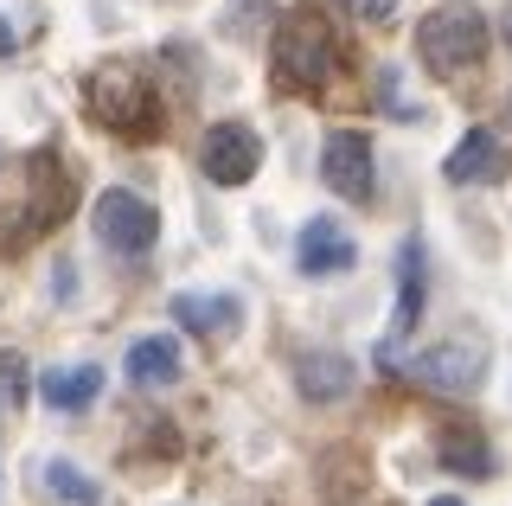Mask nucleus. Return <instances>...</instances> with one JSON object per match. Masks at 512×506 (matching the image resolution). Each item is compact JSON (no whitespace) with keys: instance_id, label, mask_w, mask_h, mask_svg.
<instances>
[{"instance_id":"11","label":"nucleus","mask_w":512,"mask_h":506,"mask_svg":"<svg viewBox=\"0 0 512 506\" xmlns=\"http://www.w3.org/2000/svg\"><path fill=\"white\" fill-rule=\"evenodd\" d=\"M352 385H359V366H352L346 353H301L295 391H301L308 404H340Z\"/></svg>"},{"instance_id":"8","label":"nucleus","mask_w":512,"mask_h":506,"mask_svg":"<svg viewBox=\"0 0 512 506\" xmlns=\"http://www.w3.org/2000/svg\"><path fill=\"white\" fill-rule=\"evenodd\" d=\"M480 359H487V353H480L474 340H468V346H461V340H442V346H429V353L410 359V378H416V385H429V391H448V398H455V391H474V385H480Z\"/></svg>"},{"instance_id":"2","label":"nucleus","mask_w":512,"mask_h":506,"mask_svg":"<svg viewBox=\"0 0 512 506\" xmlns=\"http://www.w3.org/2000/svg\"><path fill=\"white\" fill-rule=\"evenodd\" d=\"M276 77L288 90H320L333 77V39H327V20L320 13H282L276 20Z\"/></svg>"},{"instance_id":"1","label":"nucleus","mask_w":512,"mask_h":506,"mask_svg":"<svg viewBox=\"0 0 512 506\" xmlns=\"http://www.w3.org/2000/svg\"><path fill=\"white\" fill-rule=\"evenodd\" d=\"M416 58H423L436 77H461L474 71L480 58H487V20H480V7H436L423 13V26H416Z\"/></svg>"},{"instance_id":"12","label":"nucleus","mask_w":512,"mask_h":506,"mask_svg":"<svg viewBox=\"0 0 512 506\" xmlns=\"http://www.w3.org/2000/svg\"><path fill=\"white\" fill-rule=\"evenodd\" d=\"M39 398L64 410V417H77V410H90L103 398V366H90V359H71V366H52L39 378Z\"/></svg>"},{"instance_id":"13","label":"nucleus","mask_w":512,"mask_h":506,"mask_svg":"<svg viewBox=\"0 0 512 506\" xmlns=\"http://www.w3.org/2000/svg\"><path fill=\"white\" fill-rule=\"evenodd\" d=\"M442 173H448V186L493 180V173H500V135H493V129H468V135L455 141V154L442 161Z\"/></svg>"},{"instance_id":"18","label":"nucleus","mask_w":512,"mask_h":506,"mask_svg":"<svg viewBox=\"0 0 512 506\" xmlns=\"http://www.w3.org/2000/svg\"><path fill=\"white\" fill-rule=\"evenodd\" d=\"M346 7L359 13L365 26H391V20H397V0H346Z\"/></svg>"},{"instance_id":"20","label":"nucleus","mask_w":512,"mask_h":506,"mask_svg":"<svg viewBox=\"0 0 512 506\" xmlns=\"http://www.w3.org/2000/svg\"><path fill=\"white\" fill-rule=\"evenodd\" d=\"M429 506H468V500H461V494H436V500H429Z\"/></svg>"},{"instance_id":"9","label":"nucleus","mask_w":512,"mask_h":506,"mask_svg":"<svg viewBox=\"0 0 512 506\" xmlns=\"http://www.w3.org/2000/svg\"><path fill=\"white\" fill-rule=\"evenodd\" d=\"M90 103H96V122H109V129H148V84H141L128 65H109L90 77Z\"/></svg>"},{"instance_id":"21","label":"nucleus","mask_w":512,"mask_h":506,"mask_svg":"<svg viewBox=\"0 0 512 506\" xmlns=\"http://www.w3.org/2000/svg\"><path fill=\"white\" fill-rule=\"evenodd\" d=\"M506 45H512V7H506Z\"/></svg>"},{"instance_id":"3","label":"nucleus","mask_w":512,"mask_h":506,"mask_svg":"<svg viewBox=\"0 0 512 506\" xmlns=\"http://www.w3.org/2000/svg\"><path fill=\"white\" fill-rule=\"evenodd\" d=\"M90 231H96V244H103L109 257L135 263V257H148V250H154L160 212L141 193H128V186H103V199L90 205Z\"/></svg>"},{"instance_id":"14","label":"nucleus","mask_w":512,"mask_h":506,"mask_svg":"<svg viewBox=\"0 0 512 506\" xmlns=\"http://www.w3.org/2000/svg\"><path fill=\"white\" fill-rule=\"evenodd\" d=\"M39 487L58 506H96V500H103V487H96L77 462H64V455H45V462H39Z\"/></svg>"},{"instance_id":"23","label":"nucleus","mask_w":512,"mask_h":506,"mask_svg":"<svg viewBox=\"0 0 512 506\" xmlns=\"http://www.w3.org/2000/svg\"><path fill=\"white\" fill-rule=\"evenodd\" d=\"M0 494H7V474H0Z\"/></svg>"},{"instance_id":"16","label":"nucleus","mask_w":512,"mask_h":506,"mask_svg":"<svg viewBox=\"0 0 512 506\" xmlns=\"http://www.w3.org/2000/svg\"><path fill=\"white\" fill-rule=\"evenodd\" d=\"M442 462L455 468V474H474V481H487V474H493V449H487L474 430H448V436H442Z\"/></svg>"},{"instance_id":"10","label":"nucleus","mask_w":512,"mask_h":506,"mask_svg":"<svg viewBox=\"0 0 512 506\" xmlns=\"http://www.w3.org/2000/svg\"><path fill=\"white\" fill-rule=\"evenodd\" d=\"M173 321H180L186 334H199V340H224V334H237V321H244V302H237L231 289H180L173 295Z\"/></svg>"},{"instance_id":"6","label":"nucleus","mask_w":512,"mask_h":506,"mask_svg":"<svg viewBox=\"0 0 512 506\" xmlns=\"http://www.w3.org/2000/svg\"><path fill=\"white\" fill-rule=\"evenodd\" d=\"M352 263H359V244H352V231L340 225V218H308V225H301V237H295V270L301 276H346Z\"/></svg>"},{"instance_id":"22","label":"nucleus","mask_w":512,"mask_h":506,"mask_svg":"<svg viewBox=\"0 0 512 506\" xmlns=\"http://www.w3.org/2000/svg\"><path fill=\"white\" fill-rule=\"evenodd\" d=\"M0 167H7V141H0Z\"/></svg>"},{"instance_id":"15","label":"nucleus","mask_w":512,"mask_h":506,"mask_svg":"<svg viewBox=\"0 0 512 506\" xmlns=\"http://www.w3.org/2000/svg\"><path fill=\"white\" fill-rule=\"evenodd\" d=\"M423 321V237H410L397 250V334Z\"/></svg>"},{"instance_id":"19","label":"nucleus","mask_w":512,"mask_h":506,"mask_svg":"<svg viewBox=\"0 0 512 506\" xmlns=\"http://www.w3.org/2000/svg\"><path fill=\"white\" fill-rule=\"evenodd\" d=\"M7 52H13V26L0 20V58H7Z\"/></svg>"},{"instance_id":"7","label":"nucleus","mask_w":512,"mask_h":506,"mask_svg":"<svg viewBox=\"0 0 512 506\" xmlns=\"http://www.w3.org/2000/svg\"><path fill=\"white\" fill-rule=\"evenodd\" d=\"M180 372H186L180 334H141V340L122 353V378H128L135 391H167V385H180Z\"/></svg>"},{"instance_id":"5","label":"nucleus","mask_w":512,"mask_h":506,"mask_svg":"<svg viewBox=\"0 0 512 506\" xmlns=\"http://www.w3.org/2000/svg\"><path fill=\"white\" fill-rule=\"evenodd\" d=\"M320 180H327L340 199H352V205L372 199V186H378L372 135H359V129H333V135H327V148H320Z\"/></svg>"},{"instance_id":"4","label":"nucleus","mask_w":512,"mask_h":506,"mask_svg":"<svg viewBox=\"0 0 512 506\" xmlns=\"http://www.w3.org/2000/svg\"><path fill=\"white\" fill-rule=\"evenodd\" d=\"M199 167H205V180H218V186H244L256 180V167H263V135L250 129V122H212L199 141Z\"/></svg>"},{"instance_id":"17","label":"nucleus","mask_w":512,"mask_h":506,"mask_svg":"<svg viewBox=\"0 0 512 506\" xmlns=\"http://www.w3.org/2000/svg\"><path fill=\"white\" fill-rule=\"evenodd\" d=\"M26 359L20 353H0V410H7V417H20L26 410Z\"/></svg>"}]
</instances>
